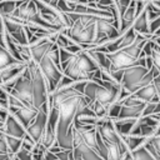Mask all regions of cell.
I'll return each instance as SVG.
<instances>
[{"label": "cell", "instance_id": "obj_8", "mask_svg": "<svg viewBox=\"0 0 160 160\" xmlns=\"http://www.w3.org/2000/svg\"><path fill=\"white\" fill-rule=\"evenodd\" d=\"M72 150H74V158L79 160H105L99 155L98 151L91 149L82 139L81 134L72 126Z\"/></svg>", "mask_w": 160, "mask_h": 160}, {"label": "cell", "instance_id": "obj_15", "mask_svg": "<svg viewBox=\"0 0 160 160\" xmlns=\"http://www.w3.org/2000/svg\"><path fill=\"white\" fill-rule=\"evenodd\" d=\"M136 120L138 119H116V120H114V124H115L118 132L121 136H124V135L131 134V131L136 124Z\"/></svg>", "mask_w": 160, "mask_h": 160}, {"label": "cell", "instance_id": "obj_22", "mask_svg": "<svg viewBox=\"0 0 160 160\" xmlns=\"http://www.w3.org/2000/svg\"><path fill=\"white\" fill-rule=\"evenodd\" d=\"M74 56H75V54H72V52L69 51L68 49L60 48V65H61V68L64 69V68L68 65V62H69ZM62 71H64V70H62Z\"/></svg>", "mask_w": 160, "mask_h": 160}, {"label": "cell", "instance_id": "obj_25", "mask_svg": "<svg viewBox=\"0 0 160 160\" xmlns=\"http://www.w3.org/2000/svg\"><path fill=\"white\" fill-rule=\"evenodd\" d=\"M122 160H134V158H132V155H131V152L129 151V152H128V154H126V155L124 156V159H122Z\"/></svg>", "mask_w": 160, "mask_h": 160}, {"label": "cell", "instance_id": "obj_17", "mask_svg": "<svg viewBox=\"0 0 160 160\" xmlns=\"http://www.w3.org/2000/svg\"><path fill=\"white\" fill-rule=\"evenodd\" d=\"M144 145L156 160H160V134H155L154 136L148 138Z\"/></svg>", "mask_w": 160, "mask_h": 160}, {"label": "cell", "instance_id": "obj_3", "mask_svg": "<svg viewBox=\"0 0 160 160\" xmlns=\"http://www.w3.org/2000/svg\"><path fill=\"white\" fill-rule=\"evenodd\" d=\"M152 39V36H146V35H138L136 41L128 46L124 48L121 50H118L115 52H109L106 54L111 68H110V72L118 71V70H122L126 69L129 66H132L135 64H138L139 59L141 58L142 52H144V48L148 44V41H150Z\"/></svg>", "mask_w": 160, "mask_h": 160}, {"label": "cell", "instance_id": "obj_4", "mask_svg": "<svg viewBox=\"0 0 160 160\" xmlns=\"http://www.w3.org/2000/svg\"><path fill=\"white\" fill-rule=\"evenodd\" d=\"M122 92V85L109 82V81H101L98 82L95 80H89L86 82L84 95L89 99L91 102H100L104 106L109 109L110 105L120 101Z\"/></svg>", "mask_w": 160, "mask_h": 160}, {"label": "cell", "instance_id": "obj_23", "mask_svg": "<svg viewBox=\"0 0 160 160\" xmlns=\"http://www.w3.org/2000/svg\"><path fill=\"white\" fill-rule=\"evenodd\" d=\"M14 160H34V154L24 148H21L16 154H15V158Z\"/></svg>", "mask_w": 160, "mask_h": 160}, {"label": "cell", "instance_id": "obj_16", "mask_svg": "<svg viewBox=\"0 0 160 160\" xmlns=\"http://www.w3.org/2000/svg\"><path fill=\"white\" fill-rule=\"evenodd\" d=\"M122 140H124V142H125L128 150L131 152V151L136 150L138 148L142 146V145L146 142L148 138H145V136H140V135H132V134H129V135H124V136H122Z\"/></svg>", "mask_w": 160, "mask_h": 160}, {"label": "cell", "instance_id": "obj_21", "mask_svg": "<svg viewBox=\"0 0 160 160\" xmlns=\"http://www.w3.org/2000/svg\"><path fill=\"white\" fill-rule=\"evenodd\" d=\"M131 155L134 158V160H156L151 154L150 151L145 148V145L138 148L136 150L131 151Z\"/></svg>", "mask_w": 160, "mask_h": 160}, {"label": "cell", "instance_id": "obj_19", "mask_svg": "<svg viewBox=\"0 0 160 160\" xmlns=\"http://www.w3.org/2000/svg\"><path fill=\"white\" fill-rule=\"evenodd\" d=\"M0 134L5 138V140H6L8 145H9V149H10V151H11L12 154H16V152L22 148V139H19V138L8 135V134L1 132V131H0Z\"/></svg>", "mask_w": 160, "mask_h": 160}, {"label": "cell", "instance_id": "obj_14", "mask_svg": "<svg viewBox=\"0 0 160 160\" xmlns=\"http://www.w3.org/2000/svg\"><path fill=\"white\" fill-rule=\"evenodd\" d=\"M136 18H138V5H136V0H132L130 6L124 11V14L121 16V24H120V29H119L120 34L128 31L132 26Z\"/></svg>", "mask_w": 160, "mask_h": 160}, {"label": "cell", "instance_id": "obj_6", "mask_svg": "<svg viewBox=\"0 0 160 160\" xmlns=\"http://www.w3.org/2000/svg\"><path fill=\"white\" fill-rule=\"evenodd\" d=\"M9 92L14 95L18 100H20L24 106L35 108L34 106V81H32V74L29 65L24 71V74L16 80V82L14 84L12 89Z\"/></svg>", "mask_w": 160, "mask_h": 160}, {"label": "cell", "instance_id": "obj_26", "mask_svg": "<svg viewBox=\"0 0 160 160\" xmlns=\"http://www.w3.org/2000/svg\"><path fill=\"white\" fill-rule=\"evenodd\" d=\"M68 1H72V0H68Z\"/></svg>", "mask_w": 160, "mask_h": 160}, {"label": "cell", "instance_id": "obj_18", "mask_svg": "<svg viewBox=\"0 0 160 160\" xmlns=\"http://www.w3.org/2000/svg\"><path fill=\"white\" fill-rule=\"evenodd\" d=\"M21 0H2L0 1V14L2 16H10L16 10Z\"/></svg>", "mask_w": 160, "mask_h": 160}, {"label": "cell", "instance_id": "obj_10", "mask_svg": "<svg viewBox=\"0 0 160 160\" xmlns=\"http://www.w3.org/2000/svg\"><path fill=\"white\" fill-rule=\"evenodd\" d=\"M0 131L1 132H5L8 135H11V136H15V138H19V139H25L29 134H28V130L19 121V119L10 112V115L8 116L6 121L4 124L0 125Z\"/></svg>", "mask_w": 160, "mask_h": 160}, {"label": "cell", "instance_id": "obj_20", "mask_svg": "<svg viewBox=\"0 0 160 160\" xmlns=\"http://www.w3.org/2000/svg\"><path fill=\"white\" fill-rule=\"evenodd\" d=\"M15 61H20V60H18L16 58H14L5 48L1 46V49H0V69L6 68V66H9L10 64H12Z\"/></svg>", "mask_w": 160, "mask_h": 160}, {"label": "cell", "instance_id": "obj_5", "mask_svg": "<svg viewBox=\"0 0 160 160\" xmlns=\"http://www.w3.org/2000/svg\"><path fill=\"white\" fill-rule=\"evenodd\" d=\"M38 65L46 80L49 92L55 91L65 76L60 65V48L55 44L54 48L38 62Z\"/></svg>", "mask_w": 160, "mask_h": 160}, {"label": "cell", "instance_id": "obj_12", "mask_svg": "<svg viewBox=\"0 0 160 160\" xmlns=\"http://www.w3.org/2000/svg\"><path fill=\"white\" fill-rule=\"evenodd\" d=\"M11 114H14L19 121L28 129V126L34 121V119L36 118L39 109L35 108H29V106H22V108H10L9 109Z\"/></svg>", "mask_w": 160, "mask_h": 160}, {"label": "cell", "instance_id": "obj_1", "mask_svg": "<svg viewBox=\"0 0 160 160\" xmlns=\"http://www.w3.org/2000/svg\"><path fill=\"white\" fill-rule=\"evenodd\" d=\"M75 84V82H74ZM49 104L59 110V121L56 126L58 145L62 149H72V126L78 112L90 105L89 99L74 85L56 89L49 94Z\"/></svg>", "mask_w": 160, "mask_h": 160}, {"label": "cell", "instance_id": "obj_24", "mask_svg": "<svg viewBox=\"0 0 160 160\" xmlns=\"http://www.w3.org/2000/svg\"><path fill=\"white\" fill-rule=\"evenodd\" d=\"M45 160H59V158H58V155L55 152H52L50 150H46V152H45Z\"/></svg>", "mask_w": 160, "mask_h": 160}, {"label": "cell", "instance_id": "obj_9", "mask_svg": "<svg viewBox=\"0 0 160 160\" xmlns=\"http://www.w3.org/2000/svg\"><path fill=\"white\" fill-rule=\"evenodd\" d=\"M1 24L6 28L10 36L20 45H28L29 44V35L26 31V26L20 22L18 19L11 16H2L1 15Z\"/></svg>", "mask_w": 160, "mask_h": 160}, {"label": "cell", "instance_id": "obj_7", "mask_svg": "<svg viewBox=\"0 0 160 160\" xmlns=\"http://www.w3.org/2000/svg\"><path fill=\"white\" fill-rule=\"evenodd\" d=\"M48 121H49V101L39 109V112H38L36 118L34 119V121L26 129L29 136L36 144H39L41 141V138H42V135L45 132V129L48 126Z\"/></svg>", "mask_w": 160, "mask_h": 160}, {"label": "cell", "instance_id": "obj_2", "mask_svg": "<svg viewBox=\"0 0 160 160\" xmlns=\"http://www.w3.org/2000/svg\"><path fill=\"white\" fill-rule=\"evenodd\" d=\"M100 69L101 68L94 59L92 54L88 50H81L75 54L62 70L64 74L74 81H89L94 79Z\"/></svg>", "mask_w": 160, "mask_h": 160}, {"label": "cell", "instance_id": "obj_13", "mask_svg": "<svg viewBox=\"0 0 160 160\" xmlns=\"http://www.w3.org/2000/svg\"><path fill=\"white\" fill-rule=\"evenodd\" d=\"M132 95L136 96L138 99H140L144 102H158V101H160V95L156 90V86H155L154 81L151 84H148V85L140 88Z\"/></svg>", "mask_w": 160, "mask_h": 160}, {"label": "cell", "instance_id": "obj_11", "mask_svg": "<svg viewBox=\"0 0 160 160\" xmlns=\"http://www.w3.org/2000/svg\"><path fill=\"white\" fill-rule=\"evenodd\" d=\"M132 28L140 35L152 36L151 35V19H150V14H149L148 8L138 15V18L135 19V21L132 24Z\"/></svg>", "mask_w": 160, "mask_h": 160}]
</instances>
